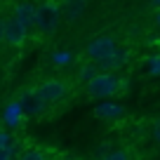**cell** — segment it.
Returning <instances> with one entry per match:
<instances>
[{
    "label": "cell",
    "mask_w": 160,
    "mask_h": 160,
    "mask_svg": "<svg viewBox=\"0 0 160 160\" xmlns=\"http://www.w3.org/2000/svg\"><path fill=\"white\" fill-rule=\"evenodd\" d=\"M87 94L94 99H108V97L118 94L122 90V78L113 71H99L90 82H85Z\"/></svg>",
    "instance_id": "obj_1"
},
{
    "label": "cell",
    "mask_w": 160,
    "mask_h": 160,
    "mask_svg": "<svg viewBox=\"0 0 160 160\" xmlns=\"http://www.w3.org/2000/svg\"><path fill=\"white\" fill-rule=\"evenodd\" d=\"M61 17V5L54 0H42L35 5V31H40L42 35H52L59 26Z\"/></svg>",
    "instance_id": "obj_2"
},
{
    "label": "cell",
    "mask_w": 160,
    "mask_h": 160,
    "mask_svg": "<svg viewBox=\"0 0 160 160\" xmlns=\"http://www.w3.org/2000/svg\"><path fill=\"white\" fill-rule=\"evenodd\" d=\"M118 50V40L115 38H111V35H99V38H94L87 45V50H85V54L90 57L92 61H104V59H108L113 52Z\"/></svg>",
    "instance_id": "obj_3"
},
{
    "label": "cell",
    "mask_w": 160,
    "mask_h": 160,
    "mask_svg": "<svg viewBox=\"0 0 160 160\" xmlns=\"http://www.w3.org/2000/svg\"><path fill=\"white\" fill-rule=\"evenodd\" d=\"M21 106H24L26 118H40V115L47 111V101L42 99V94L38 92V87H31V90H24L19 97Z\"/></svg>",
    "instance_id": "obj_4"
},
{
    "label": "cell",
    "mask_w": 160,
    "mask_h": 160,
    "mask_svg": "<svg viewBox=\"0 0 160 160\" xmlns=\"http://www.w3.org/2000/svg\"><path fill=\"white\" fill-rule=\"evenodd\" d=\"M38 92L42 94V99L47 101V106H52V104H59V101L66 97L68 85H66L64 80L50 78V80H45V82H40V85H38Z\"/></svg>",
    "instance_id": "obj_5"
},
{
    "label": "cell",
    "mask_w": 160,
    "mask_h": 160,
    "mask_svg": "<svg viewBox=\"0 0 160 160\" xmlns=\"http://www.w3.org/2000/svg\"><path fill=\"white\" fill-rule=\"evenodd\" d=\"M26 38H28V28H26L14 14L7 17V24H5V42H7V45L21 47L26 42Z\"/></svg>",
    "instance_id": "obj_6"
},
{
    "label": "cell",
    "mask_w": 160,
    "mask_h": 160,
    "mask_svg": "<svg viewBox=\"0 0 160 160\" xmlns=\"http://www.w3.org/2000/svg\"><path fill=\"white\" fill-rule=\"evenodd\" d=\"M87 2L90 0H61V17L66 21H78L87 12Z\"/></svg>",
    "instance_id": "obj_7"
},
{
    "label": "cell",
    "mask_w": 160,
    "mask_h": 160,
    "mask_svg": "<svg viewBox=\"0 0 160 160\" xmlns=\"http://www.w3.org/2000/svg\"><path fill=\"white\" fill-rule=\"evenodd\" d=\"M12 14H14L28 31L35 28V5H33V2H28V0H21V2H17Z\"/></svg>",
    "instance_id": "obj_8"
},
{
    "label": "cell",
    "mask_w": 160,
    "mask_h": 160,
    "mask_svg": "<svg viewBox=\"0 0 160 160\" xmlns=\"http://www.w3.org/2000/svg\"><path fill=\"white\" fill-rule=\"evenodd\" d=\"M94 115L99 120H120L125 115V108L118 101H101L99 106H94Z\"/></svg>",
    "instance_id": "obj_9"
},
{
    "label": "cell",
    "mask_w": 160,
    "mask_h": 160,
    "mask_svg": "<svg viewBox=\"0 0 160 160\" xmlns=\"http://www.w3.org/2000/svg\"><path fill=\"white\" fill-rule=\"evenodd\" d=\"M24 118H26V113H24V106H21L19 99L10 101V104L5 106V111H2V120H5L7 127H19Z\"/></svg>",
    "instance_id": "obj_10"
},
{
    "label": "cell",
    "mask_w": 160,
    "mask_h": 160,
    "mask_svg": "<svg viewBox=\"0 0 160 160\" xmlns=\"http://www.w3.org/2000/svg\"><path fill=\"white\" fill-rule=\"evenodd\" d=\"M130 59V50H125V47H118V50L113 52V54L108 57V59H104V61H99V68H106V71H111V68H120V66L125 64V61Z\"/></svg>",
    "instance_id": "obj_11"
},
{
    "label": "cell",
    "mask_w": 160,
    "mask_h": 160,
    "mask_svg": "<svg viewBox=\"0 0 160 160\" xmlns=\"http://www.w3.org/2000/svg\"><path fill=\"white\" fill-rule=\"evenodd\" d=\"M71 61H73V52H68V50H59L52 54V64L54 66H68Z\"/></svg>",
    "instance_id": "obj_12"
},
{
    "label": "cell",
    "mask_w": 160,
    "mask_h": 160,
    "mask_svg": "<svg viewBox=\"0 0 160 160\" xmlns=\"http://www.w3.org/2000/svg\"><path fill=\"white\" fill-rule=\"evenodd\" d=\"M146 71H148V75H160V52L146 59Z\"/></svg>",
    "instance_id": "obj_13"
},
{
    "label": "cell",
    "mask_w": 160,
    "mask_h": 160,
    "mask_svg": "<svg viewBox=\"0 0 160 160\" xmlns=\"http://www.w3.org/2000/svg\"><path fill=\"white\" fill-rule=\"evenodd\" d=\"M97 68H99V66H82V68H80V73H78V80H80V82H90V80L99 73Z\"/></svg>",
    "instance_id": "obj_14"
},
{
    "label": "cell",
    "mask_w": 160,
    "mask_h": 160,
    "mask_svg": "<svg viewBox=\"0 0 160 160\" xmlns=\"http://www.w3.org/2000/svg\"><path fill=\"white\" fill-rule=\"evenodd\" d=\"M106 160H127L130 158V151H120V148H111L104 153Z\"/></svg>",
    "instance_id": "obj_15"
},
{
    "label": "cell",
    "mask_w": 160,
    "mask_h": 160,
    "mask_svg": "<svg viewBox=\"0 0 160 160\" xmlns=\"http://www.w3.org/2000/svg\"><path fill=\"white\" fill-rule=\"evenodd\" d=\"M0 148H14V137L7 130H0Z\"/></svg>",
    "instance_id": "obj_16"
},
{
    "label": "cell",
    "mask_w": 160,
    "mask_h": 160,
    "mask_svg": "<svg viewBox=\"0 0 160 160\" xmlns=\"http://www.w3.org/2000/svg\"><path fill=\"white\" fill-rule=\"evenodd\" d=\"M21 158H24V160H42V158H45V151H40V148H26L24 153H21Z\"/></svg>",
    "instance_id": "obj_17"
},
{
    "label": "cell",
    "mask_w": 160,
    "mask_h": 160,
    "mask_svg": "<svg viewBox=\"0 0 160 160\" xmlns=\"http://www.w3.org/2000/svg\"><path fill=\"white\" fill-rule=\"evenodd\" d=\"M14 155H17L14 148H0V160H10V158H14Z\"/></svg>",
    "instance_id": "obj_18"
},
{
    "label": "cell",
    "mask_w": 160,
    "mask_h": 160,
    "mask_svg": "<svg viewBox=\"0 0 160 160\" xmlns=\"http://www.w3.org/2000/svg\"><path fill=\"white\" fill-rule=\"evenodd\" d=\"M153 139H155V144L160 146V118L153 122Z\"/></svg>",
    "instance_id": "obj_19"
},
{
    "label": "cell",
    "mask_w": 160,
    "mask_h": 160,
    "mask_svg": "<svg viewBox=\"0 0 160 160\" xmlns=\"http://www.w3.org/2000/svg\"><path fill=\"white\" fill-rule=\"evenodd\" d=\"M5 24H7V17H0V40H5Z\"/></svg>",
    "instance_id": "obj_20"
},
{
    "label": "cell",
    "mask_w": 160,
    "mask_h": 160,
    "mask_svg": "<svg viewBox=\"0 0 160 160\" xmlns=\"http://www.w3.org/2000/svg\"><path fill=\"white\" fill-rule=\"evenodd\" d=\"M155 28L160 31V7H158V12H155Z\"/></svg>",
    "instance_id": "obj_21"
},
{
    "label": "cell",
    "mask_w": 160,
    "mask_h": 160,
    "mask_svg": "<svg viewBox=\"0 0 160 160\" xmlns=\"http://www.w3.org/2000/svg\"><path fill=\"white\" fill-rule=\"evenodd\" d=\"M151 2H153V5H155V7H160V0H151Z\"/></svg>",
    "instance_id": "obj_22"
}]
</instances>
